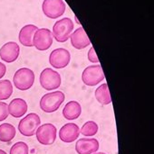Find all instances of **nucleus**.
Masks as SVG:
<instances>
[{"mask_svg":"<svg viewBox=\"0 0 154 154\" xmlns=\"http://www.w3.org/2000/svg\"><path fill=\"white\" fill-rule=\"evenodd\" d=\"M65 3L64 0H44L42 10L45 16L51 19H56L62 16L65 12Z\"/></svg>","mask_w":154,"mask_h":154,"instance_id":"nucleus-7","label":"nucleus"},{"mask_svg":"<svg viewBox=\"0 0 154 154\" xmlns=\"http://www.w3.org/2000/svg\"><path fill=\"white\" fill-rule=\"evenodd\" d=\"M82 114V106L77 101H70L68 102L64 109L63 116L66 120H75Z\"/></svg>","mask_w":154,"mask_h":154,"instance_id":"nucleus-17","label":"nucleus"},{"mask_svg":"<svg viewBox=\"0 0 154 154\" xmlns=\"http://www.w3.org/2000/svg\"><path fill=\"white\" fill-rule=\"evenodd\" d=\"M71 60V54L69 51L64 48H57L54 50L49 56V63L54 69H60L67 67Z\"/></svg>","mask_w":154,"mask_h":154,"instance_id":"nucleus-10","label":"nucleus"},{"mask_svg":"<svg viewBox=\"0 0 154 154\" xmlns=\"http://www.w3.org/2000/svg\"><path fill=\"white\" fill-rule=\"evenodd\" d=\"M104 79V73L101 65H91L84 69L82 74L83 82L89 87H94Z\"/></svg>","mask_w":154,"mask_h":154,"instance_id":"nucleus-6","label":"nucleus"},{"mask_svg":"<svg viewBox=\"0 0 154 154\" xmlns=\"http://www.w3.org/2000/svg\"><path fill=\"white\" fill-rule=\"evenodd\" d=\"M97 133H98V125L94 121L86 122L80 129V134H82L85 137L94 136Z\"/></svg>","mask_w":154,"mask_h":154,"instance_id":"nucleus-21","label":"nucleus"},{"mask_svg":"<svg viewBox=\"0 0 154 154\" xmlns=\"http://www.w3.org/2000/svg\"><path fill=\"white\" fill-rule=\"evenodd\" d=\"M88 60L89 61H91L92 63H99V59L95 53V51L93 49V47H91L89 51H88Z\"/></svg>","mask_w":154,"mask_h":154,"instance_id":"nucleus-24","label":"nucleus"},{"mask_svg":"<svg viewBox=\"0 0 154 154\" xmlns=\"http://www.w3.org/2000/svg\"><path fill=\"white\" fill-rule=\"evenodd\" d=\"M39 81L41 87L48 91L57 89L62 83L60 74L56 70L50 68H46L44 70H42Z\"/></svg>","mask_w":154,"mask_h":154,"instance_id":"nucleus-4","label":"nucleus"},{"mask_svg":"<svg viewBox=\"0 0 154 154\" xmlns=\"http://www.w3.org/2000/svg\"><path fill=\"white\" fill-rule=\"evenodd\" d=\"M16 131L13 125L4 123L0 125V142L10 143L15 136Z\"/></svg>","mask_w":154,"mask_h":154,"instance_id":"nucleus-19","label":"nucleus"},{"mask_svg":"<svg viewBox=\"0 0 154 154\" xmlns=\"http://www.w3.org/2000/svg\"><path fill=\"white\" fill-rule=\"evenodd\" d=\"M5 72H6V66L4 63L0 62V79L5 75Z\"/></svg>","mask_w":154,"mask_h":154,"instance_id":"nucleus-25","label":"nucleus"},{"mask_svg":"<svg viewBox=\"0 0 154 154\" xmlns=\"http://www.w3.org/2000/svg\"><path fill=\"white\" fill-rule=\"evenodd\" d=\"M53 44V33L47 28L37 29L33 37V45L38 51H46Z\"/></svg>","mask_w":154,"mask_h":154,"instance_id":"nucleus-9","label":"nucleus"},{"mask_svg":"<svg viewBox=\"0 0 154 154\" xmlns=\"http://www.w3.org/2000/svg\"><path fill=\"white\" fill-rule=\"evenodd\" d=\"M93 154H106V153H104V152H95V153H93Z\"/></svg>","mask_w":154,"mask_h":154,"instance_id":"nucleus-27","label":"nucleus"},{"mask_svg":"<svg viewBox=\"0 0 154 154\" xmlns=\"http://www.w3.org/2000/svg\"><path fill=\"white\" fill-rule=\"evenodd\" d=\"M40 125H41V119L39 116L34 113H30L19 122L18 130L22 135L26 137H31L34 135Z\"/></svg>","mask_w":154,"mask_h":154,"instance_id":"nucleus-5","label":"nucleus"},{"mask_svg":"<svg viewBox=\"0 0 154 154\" xmlns=\"http://www.w3.org/2000/svg\"><path fill=\"white\" fill-rule=\"evenodd\" d=\"M8 116V105L5 102H0V122L5 121Z\"/></svg>","mask_w":154,"mask_h":154,"instance_id":"nucleus-23","label":"nucleus"},{"mask_svg":"<svg viewBox=\"0 0 154 154\" xmlns=\"http://www.w3.org/2000/svg\"><path fill=\"white\" fill-rule=\"evenodd\" d=\"M13 94V85L8 79L0 80V101L8 99Z\"/></svg>","mask_w":154,"mask_h":154,"instance_id":"nucleus-20","label":"nucleus"},{"mask_svg":"<svg viewBox=\"0 0 154 154\" xmlns=\"http://www.w3.org/2000/svg\"><path fill=\"white\" fill-rule=\"evenodd\" d=\"M70 39L72 46L77 50H83L91 44V42L83 27L77 28L73 33H71Z\"/></svg>","mask_w":154,"mask_h":154,"instance_id":"nucleus-14","label":"nucleus"},{"mask_svg":"<svg viewBox=\"0 0 154 154\" xmlns=\"http://www.w3.org/2000/svg\"><path fill=\"white\" fill-rule=\"evenodd\" d=\"M99 142L94 138H82L76 142L75 151L78 154H93L99 150Z\"/></svg>","mask_w":154,"mask_h":154,"instance_id":"nucleus-13","label":"nucleus"},{"mask_svg":"<svg viewBox=\"0 0 154 154\" xmlns=\"http://www.w3.org/2000/svg\"><path fill=\"white\" fill-rule=\"evenodd\" d=\"M80 135V128L74 123L64 125L59 131V138L62 142L70 143L75 142Z\"/></svg>","mask_w":154,"mask_h":154,"instance_id":"nucleus-12","label":"nucleus"},{"mask_svg":"<svg viewBox=\"0 0 154 154\" xmlns=\"http://www.w3.org/2000/svg\"><path fill=\"white\" fill-rule=\"evenodd\" d=\"M9 154H29L28 145L24 142H17L11 147Z\"/></svg>","mask_w":154,"mask_h":154,"instance_id":"nucleus-22","label":"nucleus"},{"mask_svg":"<svg viewBox=\"0 0 154 154\" xmlns=\"http://www.w3.org/2000/svg\"><path fill=\"white\" fill-rule=\"evenodd\" d=\"M34 79V72L32 69L28 68H21L17 69L14 75V86L21 91L28 90L33 87Z\"/></svg>","mask_w":154,"mask_h":154,"instance_id":"nucleus-2","label":"nucleus"},{"mask_svg":"<svg viewBox=\"0 0 154 154\" xmlns=\"http://www.w3.org/2000/svg\"><path fill=\"white\" fill-rule=\"evenodd\" d=\"M94 95L96 100L103 106H106L112 103V98L107 83H103L100 87H98L95 90Z\"/></svg>","mask_w":154,"mask_h":154,"instance_id":"nucleus-18","label":"nucleus"},{"mask_svg":"<svg viewBox=\"0 0 154 154\" xmlns=\"http://www.w3.org/2000/svg\"><path fill=\"white\" fill-rule=\"evenodd\" d=\"M28 106L25 100L22 98H15L8 105V113L15 118H20L27 112Z\"/></svg>","mask_w":154,"mask_h":154,"instance_id":"nucleus-15","label":"nucleus"},{"mask_svg":"<svg viewBox=\"0 0 154 154\" xmlns=\"http://www.w3.org/2000/svg\"><path fill=\"white\" fill-rule=\"evenodd\" d=\"M0 154H7V153H6L5 151H3V150H1V149H0Z\"/></svg>","mask_w":154,"mask_h":154,"instance_id":"nucleus-26","label":"nucleus"},{"mask_svg":"<svg viewBox=\"0 0 154 154\" xmlns=\"http://www.w3.org/2000/svg\"><path fill=\"white\" fill-rule=\"evenodd\" d=\"M74 22L68 18H63L55 22L53 26V37L58 42H65L69 38L74 30Z\"/></svg>","mask_w":154,"mask_h":154,"instance_id":"nucleus-3","label":"nucleus"},{"mask_svg":"<svg viewBox=\"0 0 154 154\" xmlns=\"http://www.w3.org/2000/svg\"><path fill=\"white\" fill-rule=\"evenodd\" d=\"M38 27L34 24H26L22 27L18 36L20 43L25 47H33V37Z\"/></svg>","mask_w":154,"mask_h":154,"instance_id":"nucleus-16","label":"nucleus"},{"mask_svg":"<svg viewBox=\"0 0 154 154\" xmlns=\"http://www.w3.org/2000/svg\"><path fill=\"white\" fill-rule=\"evenodd\" d=\"M65 99L62 91H54L44 95L40 100V108L44 113H54L59 109Z\"/></svg>","mask_w":154,"mask_h":154,"instance_id":"nucleus-1","label":"nucleus"},{"mask_svg":"<svg viewBox=\"0 0 154 154\" xmlns=\"http://www.w3.org/2000/svg\"><path fill=\"white\" fill-rule=\"evenodd\" d=\"M20 54V47L15 42H8L0 48V58L6 63L15 61Z\"/></svg>","mask_w":154,"mask_h":154,"instance_id":"nucleus-11","label":"nucleus"},{"mask_svg":"<svg viewBox=\"0 0 154 154\" xmlns=\"http://www.w3.org/2000/svg\"><path fill=\"white\" fill-rule=\"evenodd\" d=\"M35 135L39 143L43 145H52L56 140L57 130L52 124H44L37 128Z\"/></svg>","mask_w":154,"mask_h":154,"instance_id":"nucleus-8","label":"nucleus"}]
</instances>
